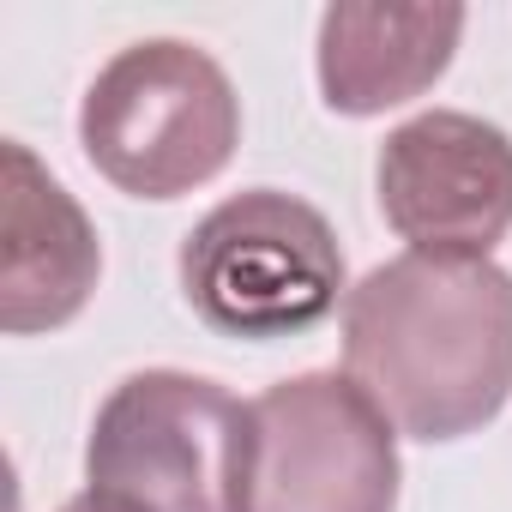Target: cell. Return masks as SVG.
I'll list each match as a JSON object with an SVG mask.
<instances>
[{
  "instance_id": "obj_6",
  "label": "cell",
  "mask_w": 512,
  "mask_h": 512,
  "mask_svg": "<svg viewBox=\"0 0 512 512\" xmlns=\"http://www.w3.org/2000/svg\"><path fill=\"white\" fill-rule=\"evenodd\" d=\"M374 193L410 253L488 260L512 229V133L464 109H422L386 133Z\"/></svg>"
},
{
  "instance_id": "obj_3",
  "label": "cell",
  "mask_w": 512,
  "mask_h": 512,
  "mask_svg": "<svg viewBox=\"0 0 512 512\" xmlns=\"http://www.w3.org/2000/svg\"><path fill=\"white\" fill-rule=\"evenodd\" d=\"M91 169L133 199H181L217 181L241 145V97L229 73L187 37L115 49L79 103Z\"/></svg>"
},
{
  "instance_id": "obj_4",
  "label": "cell",
  "mask_w": 512,
  "mask_h": 512,
  "mask_svg": "<svg viewBox=\"0 0 512 512\" xmlns=\"http://www.w3.org/2000/svg\"><path fill=\"white\" fill-rule=\"evenodd\" d=\"M181 296L223 338L314 332L350 296L338 229L284 187L229 193L181 241Z\"/></svg>"
},
{
  "instance_id": "obj_9",
  "label": "cell",
  "mask_w": 512,
  "mask_h": 512,
  "mask_svg": "<svg viewBox=\"0 0 512 512\" xmlns=\"http://www.w3.org/2000/svg\"><path fill=\"white\" fill-rule=\"evenodd\" d=\"M61 512H121V506H109V500H97V494L85 488V494H73V500H67Z\"/></svg>"
},
{
  "instance_id": "obj_2",
  "label": "cell",
  "mask_w": 512,
  "mask_h": 512,
  "mask_svg": "<svg viewBox=\"0 0 512 512\" xmlns=\"http://www.w3.org/2000/svg\"><path fill=\"white\" fill-rule=\"evenodd\" d=\"M253 404L181 368H139L97 404L85 488L121 512H247Z\"/></svg>"
},
{
  "instance_id": "obj_8",
  "label": "cell",
  "mask_w": 512,
  "mask_h": 512,
  "mask_svg": "<svg viewBox=\"0 0 512 512\" xmlns=\"http://www.w3.org/2000/svg\"><path fill=\"white\" fill-rule=\"evenodd\" d=\"M464 7H326L320 13V97L332 115L368 121L422 97L458 55Z\"/></svg>"
},
{
  "instance_id": "obj_1",
  "label": "cell",
  "mask_w": 512,
  "mask_h": 512,
  "mask_svg": "<svg viewBox=\"0 0 512 512\" xmlns=\"http://www.w3.org/2000/svg\"><path fill=\"white\" fill-rule=\"evenodd\" d=\"M344 374L398 434L446 446L512 398V272L398 253L344 296Z\"/></svg>"
},
{
  "instance_id": "obj_5",
  "label": "cell",
  "mask_w": 512,
  "mask_h": 512,
  "mask_svg": "<svg viewBox=\"0 0 512 512\" xmlns=\"http://www.w3.org/2000/svg\"><path fill=\"white\" fill-rule=\"evenodd\" d=\"M392 416L338 368H308L253 398L247 512H398Z\"/></svg>"
},
{
  "instance_id": "obj_7",
  "label": "cell",
  "mask_w": 512,
  "mask_h": 512,
  "mask_svg": "<svg viewBox=\"0 0 512 512\" xmlns=\"http://www.w3.org/2000/svg\"><path fill=\"white\" fill-rule=\"evenodd\" d=\"M103 278V241L85 205L43 169L25 139H7V247H0V332L37 338L85 314Z\"/></svg>"
}]
</instances>
